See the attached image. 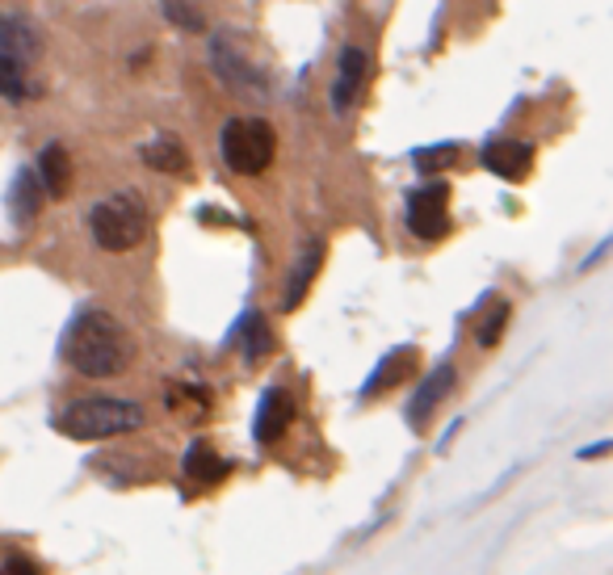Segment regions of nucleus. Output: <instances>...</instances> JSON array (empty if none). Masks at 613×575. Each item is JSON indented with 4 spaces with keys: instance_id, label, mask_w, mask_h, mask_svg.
<instances>
[{
    "instance_id": "nucleus-1",
    "label": "nucleus",
    "mask_w": 613,
    "mask_h": 575,
    "mask_svg": "<svg viewBox=\"0 0 613 575\" xmlns=\"http://www.w3.org/2000/svg\"><path fill=\"white\" fill-rule=\"evenodd\" d=\"M59 357L68 361V370H77L80 378H93V382L123 378L135 361V336L114 311L89 307L68 324L63 341H59Z\"/></svg>"
},
{
    "instance_id": "nucleus-2",
    "label": "nucleus",
    "mask_w": 613,
    "mask_h": 575,
    "mask_svg": "<svg viewBox=\"0 0 613 575\" xmlns=\"http://www.w3.org/2000/svg\"><path fill=\"white\" fill-rule=\"evenodd\" d=\"M148 425V412L135 400H118V395H89V400L68 403L59 412L55 428L72 441H109V437H127Z\"/></svg>"
},
{
    "instance_id": "nucleus-3",
    "label": "nucleus",
    "mask_w": 613,
    "mask_h": 575,
    "mask_svg": "<svg viewBox=\"0 0 613 575\" xmlns=\"http://www.w3.org/2000/svg\"><path fill=\"white\" fill-rule=\"evenodd\" d=\"M89 231L105 252H130L139 249L152 231V210L135 189H114L89 210Z\"/></svg>"
},
{
    "instance_id": "nucleus-4",
    "label": "nucleus",
    "mask_w": 613,
    "mask_h": 575,
    "mask_svg": "<svg viewBox=\"0 0 613 575\" xmlns=\"http://www.w3.org/2000/svg\"><path fill=\"white\" fill-rule=\"evenodd\" d=\"M206 55H210V72L223 80L231 97L244 101H269L274 97V84H269V72L253 59V50L244 43V34H235L228 25H219L206 43Z\"/></svg>"
},
{
    "instance_id": "nucleus-5",
    "label": "nucleus",
    "mask_w": 613,
    "mask_h": 575,
    "mask_svg": "<svg viewBox=\"0 0 613 575\" xmlns=\"http://www.w3.org/2000/svg\"><path fill=\"white\" fill-rule=\"evenodd\" d=\"M219 156H223L228 173L261 176L278 156V135L265 118L240 114V118H228L223 130H219Z\"/></svg>"
},
{
    "instance_id": "nucleus-6",
    "label": "nucleus",
    "mask_w": 613,
    "mask_h": 575,
    "mask_svg": "<svg viewBox=\"0 0 613 575\" xmlns=\"http://www.w3.org/2000/svg\"><path fill=\"white\" fill-rule=\"evenodd\" d=\"M404 223H408L416 240H441L450 231V185L446 181H425V185L408 189Z\"/></svg>"
},
{
    "instance_id": "nucleus-7",
    "label": "nucleus",
    "mask_w": 613,
    "mask_h": 575,
    "mask_svg": "<svg viewBox=\"0 0 613 575\" xmlns=\"http://www.w3.org/2000/svg\"><path fill=\"white\" fill-rule=\"evenodd\" d=\"M290 421H294V395H290L281 382L265 387V395H261V403H256V416H253V441L261 446V450L278 446L281 433L290 428Z\"/></svg>"
},
{
    "instance_id": "nucleus-8",
    "label": "nucleus",
    "mask_w": 613,
    "mask_h": 575,
    "mask_svg": "<svg viewBox=\"0 0 613 575\" xmlns=\"http://www.w3.org/2000/svg\"><path fill=\"white\" fill-rule=\"evenodd\" d=\"M454 382H459V375H454V366H450V361H441V366H433L429 375L420 378V387L412 391L408 407H404V416H408V425L416 428V433L433 421V412L446 403V395L454 391Z\"/></svg>"
},
{
    "instance_id": "nucleus-9",
    "label": "nucleus",
    "mask_w": 613,
    "mask_h": 575,
    "mask_svg": "<svg viewBox=\"0 0 613 575\" xmlns=\"http://www.w3.org/2000/svg\"><path fill=\"white\" fill-rule=\"evenodd\" d=\"M370 76V55L366 47H340V59H336V80H333V114L345 118L358 101L361 84Z\"/></svg>"
},
{
    "instance_id": "nucleus-10",
    "label": "nucleus",
    "mask_w": 613,
    "mask_h": 575,
    "mask_svg": "<svg viewBox=\"0 0 613 575\" xmlns=\"http://www.w3.org/2000/svg\"><path fill=\"white\" fill-rule=\"evenodd\" d=\"M479 164L487 173L505 176V181H521L534 169V148L521 143V139H487L479 148Z\"/></svg>"
},
{
    "instance_id": "nucleus-11",
    "label": "nucleus",
    "mask_w": 613,
    "mask_h": 575,
    "mask_svg": "<svg viewBox=\"0 0 613 575\" xmlns=\"http://www.w3.org/2000/svg\"><path fill=\"white\" fill-rule=\"evenodd\" d=\"M320 265H324V240H303V249H299L290 274H286V286H281V311H294L307 299V290L315 286Z\"/></svg>"
},
{
    "instance_id": "nucleus-12",
    "label": "nucleus",
    "mask_w": 613,
    "mask_h": 575,
    "mask_svg": "<svg viewBox=\"0 0 613 575\" xmlns=\"http://www.w3.org/2000/svg\"><path fill=\"white\" fill-rule=\"evenodd\" d=\"M416 361H420V349H412V345H404V349H391L370 370V378L361 382V400H374L379 391H395V387H404L412 375H416Z\"/></svg>"
},
{
    "instance_id": "nucleus-13",
    "label": "nucleus",
    "mask_w": 613,
    "mask_h": 575,
    "mask_svg": "<svg viewBox=\"0 0 613 575\" xmlns=\"http://www.w3.org/2000/svg\"><path fill=\"white\" fill-rule=\"evenodd\" d=\"M181 471H185L189 483H198V487H215V483H223L231 475V462L206 437H198V441H189V450L181 458Z\"/></svg>"
},
{
    "instance_id": "nucleus-14",
    "label": "nucleus",
    "mask_w": 613,
    "mask_h": 575,
    "mask_svg": "<svg viewBox=\"0 0 613 575\" xmlns=\"http://www.w3.org/2000/svg\"><path fill=\"white\" fill-rule=\"evenodd\" d=\"M0 55L26 64V59H38L43 55V34L30 18H18V13H4L0 18Z\"/></svg>"
},
{
    "instance_id": "nucleus-15",
    "label": "nucleus",
    "mask_w": 613,
    "mask_h": 575,
    "mask_svg": "<svg viewBox=\"0 0 613 575\" xmlns=\"http://www.w3.org/2000/svg\"><path fill=\"white\" fill-rule=\"evenodd\" d=\"M34 173L43 181L47 198H68V189H72V160H68L63 143H47V148L38 151V169Z\"/></svg>"
},
{
    "instance_id": "nucleus-16",
    "label": "nucleus",
    "mask_w": 613,
    "mask_h": 575,
    "mask_svg": "<svg viewBox=\"0 0 613 575\" xmlns=\"http://www.w3.org/2000/svg\"><path fill=\"white\" fill-rule=\"evenodd\" d=\"M139 160H143L148 169H155V173H169V176L189 173V151H185V143L173 139V135H160L152 143H143V148H139Z\"/></svg>"
},
{
    "instance_id": "nucleus-17",
    "label": "nucleus",
    "mask_w": 613,
    "mask_h": 575,
    "mask_svg": "<svg viewBox=\"0 0 613 575\" xmlns=\"http://www.w3.org/2000/svg\"><path fill=\"white\" fill-rule=\"evenodd\" d=\"M43 181L34 169H22V173L13 176V189H9V210H13V223H30L34 215H38V206H43Z\"/></svg>"
},
{
    "instance_id": "nucleus-18",
    "label": "nucleus",
    "mask_w": 613,
    "mask_h": 575,
    "mask_svg": "<svg viewBox=\"0 0 613 575\" xmlns=\"http://www.w3.org/2000/svg\"><path fill=\"white\" fill-rule=\"evenodd\" d=\"M240 353H244L248 366H256L261 357L274 353V327H269V320H265L261 311H248V315L240 320Z\"/></svg>"
},
{
    "instance_id": "nucleus-19",
    "label": "nucleus",
    "mask_w": 613,
    "mask_h": 575,
    "mask_svg": "<svg viewBox=\"0 0 613 575\" xmlns=\"http://www.w3.org/2000/svg\"><path fill=\"white\" fill-rule=\"evenodd\" d=\"M512 320V307L505 299H491L479 311V320H475V345L479 349H496L500 341H505V327H509Z\"/></svg>"
},
{
    "instance_id": "nucleus-20",
    "label": "nucleus",
    "mask_w": 613,
    "mask_h": 575,
    "mask_svg": "<svg viewBox=\"0 0 613 575\" xmlns=\"http://www.w3.org/2000/svg\"><path fill=\"white\" fill-rule=\"evenodd\" d=\"M169 407L181 412V416H194V421H203L206 412H210V391L206 387H169Z\"/></svg>"
},
{
    "instance_id": "nucleus-21",
    "label": "nucleus",
    "mask_w": 613,
    "mask_h": 575,
    "mask_svg": "<svg viewBox=\"0 0 613 575\" xmlns=\"http://www.w3.org/2000/svg\"><path fill=\"white\" fill-rule=\"evenodd\" d=\"M0 97L4 101H26L30 97V80H26V64L0 55Z\"/></svg>"
},
{
    "instance_id": "nucleus-22",
    "label": "nucleus",
    "mask_w": 613,
    "mask_h": 575,
    "mask_svg": "<svg viewBox=\"0 0 613 575\" xmlns=\"http://www.w3.org/2000/svg\"><path fill=\"white\" fill-rule=\"evenodd\" d=\"M459 156V143H437V148H425V151H416L412 156V164L420 169V173H437L441 164H450Z\"/></svg>"
},
{
    "instance_id": "nucleus-23",
    "label": "nucleus",
    "mask_w": 613,
    "mask_h": 575,
    "mask_svg": "<svg viewBox=\"0 0 613 575\" xmlns=\"http://www.w3.org/2000/svg\"><path fill=\"white\" fill-rule=\"evenodd\" d=\"M164 13H169V22L181 25V30H203V13L194 9V4H185V0H164Z\"/></svg>"
},
{
    "instance_id": "nucleus-24",
    "label": "nucleus",
    "mask_w": 613,
    "mask_h": 575,
    "mask_svg": "<svg viewBox=\"0 0 613 575\" xmlns=\"http://www.w3.org/2000/svg\"><path fill=\"white\" fill-rule=\"evenodd\" d=\"M0 575H43V572L34 567V559H26V554H9L0 563Z\"/></svg>"
},
{
    "instance_id": "nucleus-25",
    "label": "nucleus",
    "mask_w": 613,
    "mask_h": 575,
    "mask_svg": "<svg viewBox=\"0 0 613 575\" xmlns=\"http://www.w3.org/2000/svg\"><path fill=\"white\" fill-rule=\"evenodd\" d=\"M605 453H613V437H605V441H592V446H585L576 458H580V462H592V458H605Z\"/></svg>"
}]
</instances>
